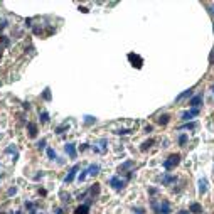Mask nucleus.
<instances>
[{"instance_id":"obj_40","label":"nucleus","mask_w":214,"mask_h":214,"mask_svg":"<svg viewBox=\"0 0 214 214\" xmlns=\"http://www.w3.org/2000/svg\"><path fill=\"white\" fill-rule=\"evenodd\" d=\"M152 130H153L152 125H147V126H145V131H147V133H148V131H152Z\"/></svg>"},{"instance_id":"obj_5","label":"nucleus","mask_w":214,"mask_h":214,"mask_svg":"<svg viewBox=\"0 0 214 214\" xmlns=\"http://www.w3.org/2000/svg\"><path fill=\"white\" fill-rule=\"evenodd\" d=\"M79 170V165H74L72 169L69 170V174L66 175V179H64V184H71L72 182V179H74V175H76V172Z\"/></svg>"},{"instance_id":"obj_12","label":"nucleus","mask_w":214,"mask_h":214,"mask_svg":"<svg viewBox=\"0 0 214 214\" xmlns=\"http://www.w3.org/2000/svg\"><path fill=\"white\" fill-rule=\"evenodd\" d=\"M27 130H29V135L30 136L37 135V125H35V123H27Z\"/></svg>"},{"instance_id":"obj_31","label":"nucleus","mask_w":214,"mask_h":214,"mask_svg":"<svg viewBox=\"0 0 214 214\" xmlns=\"http://www.w3.org/2000/svg\"><path fill=\"white\" fill-rule=\"evenodd\" d=\"M44 147H45V140L42 138V140H40V142H37V148H39V150H42Z\"/></svg>"},{"instance_id":"obj_35","label":"nucleus","mask_w":214,"mask_h":214,"mask_svg":"<svg viewBox=\"0 0 214 214\" xmlns=\"http://www.w3.org/2000/svg\"><path fill=\"white\" fill-rule=\"evenodd\" d=\"M189 113H190L192 116H195V115H199V110H197V108H192V110H190Z\"/></svg>"},{"instance_id":"obj_10","label":"nucleus","mask_w":214,"mask_h":214,"mask_svg":"<svg viewBox=\"0 0 214 214\" xmlns=\"http://www.w3.org/2000/svg\"><path fill=\"white\" fill-rule=\"evenodd\" d=\"M189 212H194V214H201V212H202V207H201V204H197V202L190 204V207H189Z\"/></svg>"},{"instance_id":"obj_43","label":"nucleus","mask_w":214,"mask_h":214,"mask_svg":"<svg viewBox=\"0 0 214 214\" xmlns=\"http://www.w3.org/2000/svg\"><path fill=\"white\" fill-rule=\"evenodd\" d=\"M56 214H62V209H56Z\"/></svg>"},{"instance_id":"obj_37","label":"nucleus","mask_w":214,"mask_h":214,"mask_svg":"<svg viewBox=\"0 0 214 214\" xmlns=\"http://www.w3.org/2000/svg\"><path fill=\"white\" fill-rule=\"evenodd\" d=\"M86 148H88V143H83V145H79V150H81V152H84Z\"/></svg>"},{"instance_id":"obj_42","label":"nucleus","mask_w":214,"mask_h":214,"mask_svg":"<svg viewBox=\"0 0 214 214\" xmlns=\"http://www.w3.org/2000/svg\"><path fill=\"white\" fill-rule=\"evenodd\" d=\"M79 10L83 12V13H88V12H89V10H88V8H86V7H79Z\"/></svg>"},{"instance_id":"obj_7","label":"nucleus","mask_w":214,"mask_h":214,"mask_svg":"<svg viewBox=\"0 0 214 214\" xmlns=\"http://www.w3.org/2000/svg\"><path fill=\"white\" fill-rule=\"evenodd\" d=\"M201 101H202V94H197V96H194V98L189 101V104H190L192 108H197L199 104H201Z\"/></svg>"},{"instance_id":"obj_19","label":"nucleus","mask_w":214,"mask_h":214,"mask_svg":"<svg viewBox=\"0 0 214 214\" xmlns=\"http://www.w3.org/2000/svg\"><path fill=\"white\" fill-rule=\"evenodd\" d=\"M89 192L93 194V195H98V194H99V184H94L93 187L89 189Z\"/></svg>"},{"instance_id":"obj_14","label":"nucleus","mask_w":214,"mask_h":214,"mask_svg":"<svg viewBox=\"0 0 214 214\" xmlns=\"http://www.w3.org/2000/svg\"><path fill=\"white\" fill-rule=\"evenodd\" d=\"M190 94H192V89H185L182 94H179V96H177V101H180V99H184V98H189Z\"/></svg>"},{"instance_id":"obj_6","label":"nucleus","mask_w":214,"mask_h":214,"mask_svg":"<svg viewBox=\"0 0 214 214\" xmlns=\"http://www.w3.org/2000/svg\"><path fill=\"white\" fill-rule=\"evenodd\" d=\"M133 167H135V162H133V160H128V162L121 163V165L118 167V172L121 174V172H125V170H130V169H133Z\"/></svg>"},{"instance_id":"obj_17","label":"nucleus","mask_w":214,"mask_h":214,"mask_svg":"<svg viewBox=\"0 0 214 214\" xmlns=\"http://www.w3.org/2000/svg\"><path fill=\"white\" fill-rule=\"evenodd\" d=\"M39 116H40V123H47L49 121V113L47 111H42Z\"/></svg>"},{"instance_id":"obj_20","label":"nucleus","mask_w":214,"mask_h":214,"mask_svg":"<svg viewBox=\"0 0 214 214\" xmlns=\"http://www.w3.org/2000/svg\"><path fill=\"white\" fill-rule=\"evenodd\" d=\"M42 98L45 99V101H49V99H51V89H49V88H45V89H44V93H42Z\"/></svg>"},{"instance_id":"obj_44","label":"nucleus","mask_w":214,"mask_h":214,"mask_svg":"<svg viewBox=\"0 0 214 214\" xmlns=\"http://www.w3.org/2000/svg\"><path fill=\"white\" fill-rule=\"evenodd\" d=\"M177 214H189V212H187V211H179Z\"/></svg>"},{"instance_id":"obj_8","label":"nucleus","mask_w":214,"mask_h":214,"mask_svg":"<svg viewBox=\"0 0 214 214\" xmlns=\"http://www.w3.org/2000/svg\"><path fill=\"white\" fill-rule=\"evenodd\" d=\"M88 174L89 175H98L99 174V165L98 163H91V165L88 167Z\"/></svg>"},{"instance_id":"obj_3","label":"nucleus","mask_w":214,"mask_h":214,"mask_svg":"<svg viewBox=\"0 0 214 214\" xmlns=\"http://www.w3.org/2000/svg\"><path fill=\"white\" fill-rule=\"evenodd\" d=\"M110 184L113 185V189H115V190H121V189L125 187V180H120L118 177H111Z\"/></svg>"},{"instance_id":"obj_9","label":"nucleus","mask_w":214,"mask_h":214,"mask_svg":"<svg viewBox=\"0 0 214 214\" xmlns=\"http://www.w3.org/2000/svg\"><path fill=\"white\" fill-rule=\"evenodd\" d=\"M66 153L71 158H76V148H74V145H72V143H67L66 145Z\"/></svg>"},{"instance_id":"obj_48","label":"nucleus","mask_w":214,"mask_h":214,"mask_svg":"<svg viewBox=\"0 0 214 214\" xmlns=\"http://www.w3.org/2000/svg\"><path fill=\"white\" fill-rule=\"evenodd\" d=\"M30 214H35V212H34V211H32V212H30Z\"/></svg>"},{"instance_id":"obj_21","label":"nucleus","mask_w":214,"mask_h":214,"mask_svg":"<svg viewBox=\"0 0 214 214\" xmlns=\"http://www.w3.org/2000/svg\"><path fill=\"white\" fill-rule=\"evenodd\" d=\"M177 180V177H170V175H165V177H163V184H170V182H175Z\"/></svg>"},{"instance_id":"obj_25","label":"nucleus","mask_w":214,"mask_h":214,"mask_svg":"<svg viewBox=\"0 0 214 214\" xmlns=\"http://www.w3.org/2000/svg\"><path fill=\"white\" fill-rule=\"evenodd\" d=\"M180 128H187V130H194L195 128V123L192 121V123H185V125H182Z\"/></svg>"},{"instance_id":"obj_4","label":"nucleus","mask_w":214,"mask_h":214,"mask_svg":"<svg viewBox=\"0 0 214 214\" xmlns=\"http://www.w3.org/2000/svg\"><path fill=\"white\" fill-rule=\"evenodd\" d=\"M128 59L131 62H133V66H136V67H142V64H143V59L140 57V56H136V54H128Z\"/></svg>"},{"instance_id":"obj_38","label":"nucleus","mask_w":214,"mask_h":214,"mask_svg":"<svg viewBox=\"0 0 214 214\" xmlns=\"http://www.w3.org/2000/svg\"><path fill=\"white\" fill-rule=\"evenodd\" d=\"M25 25L27 27H32V19H25Z\"/></svg>"},{"instance_id":"obj_22","label":"nucleus","mask_w":214,"mask_h":214,"mask_svg":"<svg viewBox=\"0 0 214 214\" xmlns=\"http://www.w3.org/2000/svg\"><path fill=\"white\" fill-rule=\"evenodd\" d=\"M115 133H116V135H128V133H131V130H128V128H121V130H116Z\"/></svg>"},{"instance_id":"obj_49","label":"nucleus","mask_w":214,"mask_h":214,"mask_svg":"<svg viewBox=\"0 0 214 214\" xmlns=\"http://www.w3.org/2000/svg\"><path fill=\"white\" fill-rule=\"evenodd\" d=\"M0 51H2V45H0Z\"/></svg>"},{"instance_id":"obj_47","label":"nucleus","mask_w":214,"mask_h":214,"mask_svg":"<svg viewBox=\"0 0 214 214\" xmlns=\"http://www.w3.org/2000/svg\"><path fill=\"white\" fill-rule=\"evenodd\" d=\"M0 214H7V212H0Z\"/></svg>"},{"instance_id":"obj_13","label":"nucleus","mask_w":214,"mask_h":214,"mask_svg":"<svg viewBox=\"0 0 214 214\" xmlns=\"http://www.w3.org/2000/svg\"><path fill=\"white\" fill-rule=\"evenodd\" d=\"M88 211H89V206H88V204H83V206H79L74 211V214H88Z\"/></svg>"},{"instance_id":"obj_46","label":"nucleus","mask_w":214,"mask_h":214,"mask_svg":"<svg viewBox=\"0 0 214 214\" xmlns=\"http://www.w3.org/2000/svg\"><path fill=\"white\" fill-rule=\"evenodd\" d=\"M212 93H214V86H212Z\"/></svg>"},{"instance_id":"obj_28","label":"nucleus","mask_w":214,"mask_h":214,"mask_svg":"<svg viewBox=\"0 0 214 214\" xmlns=\"http://www.w3.org/2000/svg\"><path fill=\"white\" fill-rule=\"evenodd\" d=\"M67 126V123H64V125H61V126H57L56 128V133H62V131H64V128Z\"/></svg>"},{"instance_id":"obj_32","label":"nucleus","mask_w":214,"mask_h":214,"mask_svg":"<svg viewBox=\"0 0 214 214\" xmlns=\"http://www.w3.org/2000/svg\"><path fill=\"white\" fill-rule=\"evenodd\" d=\"M185 142H187V135H180V138H179V143H180V145H184Z\"/></svg>"},{"instance_id":"obj_27","label":"nucleus","mask_w":214,"mask_h":214,"mask_svg":"<svg viewBox=\"0 0 214 214\" xmlns=\"http://www.w3.org/2000/svg\"><path fill=\"white\" fill-rule=\"evenodd\" d=\"M15 194H17V187H10V189H8V192H7L8 197H10V195H15Z\"/></svg>"},{"instance_id":"obj_1","label":"nucleus","mask_w":214,"mask_h":214,"mask_svg":"<svg viewBox=\"0 0 214 214\" xmlns=\"http://www.w3.org/2000/svg\"><path fill=\"white\" fill-rule=\"evenodd\" d=\"M152 209L155 211V214H170V206L167 201H162L160 204H157V201H152Z\"/></svg>"},{"instance_id":"obj_23","label":"nucleus","mask_w":214,"mask_h":214,"mask_svg":"<svg viewBox=\"0 0 214 214\" xmlns=\"http://www.w3.org/2000/svg\"><path fill=\"white\" fill-rule=\"evenodd\" d=\"M47 157L51 158V160H54V158H57V155H56V152H54L52 148H47Z\"/></svg>"},{"instance_id":"obj_36","label":"nucleus","mask_w":214,"mask_h":214,"mask_svg":"<svg viewBox=\"0 0 214 214\" xmlns=\"http://www.w3.org/2000/svg\"><path fill=\"white\" fill-rule=\"evenodd\" d=\"M13 150H15V145H13V147H7V148H5V152H7V153H12Z\"/></svg>"},{"instance_id":"obj_30","label":"nucleus","mask_w":214,"mask_h":214,"mask_svg":"<svg viewBox=\"0 0 214 214\" xmlns=\"http://www.w3.org/2000/svg\"><path fill=\"white\" fill-rule=\"evenodd\" d=\"M133 212H135V214H145V209H142V207H133Z\"/></svg>"},{"instance_id":"obj_29","label":"nucleus","mask_w":214,"mask_h":214,"mask_svg":"<svg viewBox=\"0 0 214 214\" xmlns=\"http://www.w3.org/2000/svg\"><path fill=\"white\" fill-rule=\"evenodd\" d=\"M192 118V115H190L189 111H185V113H182V120H190Z\"/></svg>"},{"instance_id":"obj_34","label":"nucleus","mask_w":214,"mask_h":214,"mask_svg":"<svg viewBox=\"0 0 214 214\" xmlns=\"http://www.w3.org/2000/svg\"><path fill=\"white\" fill-rule=\"evenodd\" d=\"M86 174H88V170H83V174L79 175V182H83V180L86 179Z\"/></svg>"},{"instance_id":"obj_33","label":"nucleus","mask_w":214,"mask_h":214,"mask_svg":"<svg viewBox=\"0 0 214 214\" xmlns=\"http://www.w3.org/2000/svg\"><path fill=\"white\" fill-rule=\"evenodd\" d=\"M5 27H7V20H5V19H2V20H0V30L5 29Z\"/></svg>"},{"instance_id":"obj_45","label":"nucleus","mask_w":214,"mask_h":214,"mask_svg":"<svg viewBox=\"0 0 214 214\" xmlns=\"http://www.w3.org/2000/svg\"><path fill=\"white\" fill-rule=\"evenodd\" d=\"M17 214H22V212H20V211H17Z\"/></svg>"},{"instance_id":"obj_2","label":"nucleus","mask_w":214,"mask_h":214,"mask_svg":"<svg viewBox=\"0 0 214 214\" xmlns=\"http://www.w3.org/2000/svg\"><path fill=\"white\" fill-rule=\"evenodd\" d=\"M179 162H180V155H179V153H174V155H170L165 162H163V169H165V170H172L175 165H179Z\"/></svg>"},{"instance_id":"obj_26","label":"nucleus","mask_w":214,"mask_h":214,"mask_svg":"<svg viewBox=\"0 0 214 214\" xmlns=\"http://www.w3.org/2000/svg\"><path fill=\"white\" fill-rule=\"evenodd\" d=\"M61 197H62V201H64V202H69L71 201V195L66 194V192H61Z\"/></svg>"},{"instance_id":"obj_39","label":"nucleus","mask_w":214,"mask_h":214,"mask_svg":"<svg viewBox=\"0 0 214 214\" xmlns=\"http://www.w3.org/2000/svg\"><path fill=\"white\" fill-rule=\"evenodd\" d=\"M22 106H24V108H25V110H30V103H29V101H25L24 104H22Z\"/></svg>"},{"instance_id":"obj_50","label":"nucleus","mask_w":214,"mask_h":214,"mask_svg":"<svg viewBox=\"0 0 214 214\" xmlns=\"http://www.w3.org/2000/svg\"><path fill=\"white\" fill-rule=\"evenodd\" d=\"M40 214H42V212H40Z\"/></svg>"},{"instance_id":"obj_18","label":"nucleus","mask_w":214,"mask_h":214,"mask_svg":"<svg viewBox=\"0 0 214 214\" xmlns=\"http://www.w3.org/2000/svg\"><path fill=\"white\" fill-rule=\"evenodd\" d=\"M94 121H96V118H94V116H89V115L84 116V123H86V125H93Z\"/></svg>"},{"instance_id":"obj_16","label":"nucleus","mask_w":214,"mask_h":214,"mask_svg":"<svg viewBox=\"0 0 214 214\" xmlns=\"http://www.w3.org/2000/svg\"><path fill=\"white\" fill-rule=\"evenodd\" d=\"M152 145H153V140H148V142H143V143H142V147H140V150H142V152H145V150H147V148H150Z\"/></svg>"},{"instance_id":"obj_24","label":"nucleus","mask_w":214,"mask_h":214,"mask_svg":"<svg viewBox=\"0 0 214 214\" xmlns=\"http://www.w3.org/2000/svg\"><path fill=\"white\" fill-rule=\"evenodd\" d=\"M0 42H2L3 45H8V44H10V39L5 37V35H0Z\"/></svg>"},{"instance_id":"obj_11","label":"nucleus","mask_w":214,"mask_h":214,"mask_svg":"<svg viewBox=\"0 0 214 214\" xmlns=\"http://www.w3.org/2000/svg\"><path fill=\"white\" fill-rule=\"evenodd\" d=\"M199 192H201V194H206L207 192V180L206 179L199 180Z\"/></svg>"},{"instance_id":"obj_15","label":"nucleus","mask_w":214,"mask_h":214,"mask_svg":"<svg viewBox=\"0 0 214 214\" xmlns=\"http://www.w3.org/2000/svg\"><path fill=\"white\" fill-rule=\"evenodd\" d=\"M169 120H170L169 115H160V116H158V123H160V125H167Z\"/></svg>"},{"instance_id":"obj_41","label":"nucleus","mask_w":214,"mask_h":214,"mask_svg":"<svg viewBox=\"0 0 214 214\" xmlns=\"http://www.w3.org/2000/svg\"><path fill=\"white\" fill-rule=\"evenodd\" d=\"M25 207H27V209H32L34 204H32V202H25Z\"/></svg>"}]
</instances>
